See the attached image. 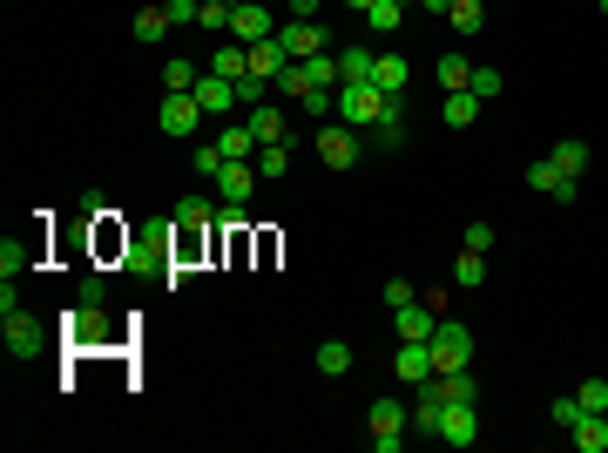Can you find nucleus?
Here are the masks:
<instances>
[{"instance_id": "nucleus-1", "label": "nucleus", "mask_w": 608, "mask_h": 453, "mask_svg": "<svg viewBox=\"0 0 608 453\" xmlns=\"http://www.w3.org/2000/svg\"><path fill=\"white\" fill-rule=\"evenodd\" d=\"M399 109V95H386L379 82H345L338 88V122H352V129H372V122H386Z\"/></svg>"}, {"instance_id": "nucleus-2", "label": "nucleus", "mask_w": 608, "mask_h": 453, "mask_svg": "<svg viewBox=\"0 0 608 453\" xmlns=\"http://www.w3.org/2000/svg\"><path fill=\"white\" fill-rule=\"evenodd\" d=\"M156 129H163L169 142H196V129H203V102H196L190 88H169L163 109H156Z\"/></svg>"}, {"instance_id": "nucleus-3", "label": "nucleus", "mask_w": 608, "mask_h": 453, "mask_svg": "<svg viewBox=\"0 0 608 453\" xmlns=\"http://www.w3.org/2000/svg\"><path fill=\"white\" fill-rule=\"evenodd\" d=\"M426 352H433V372H467L473 366V332L453 325V318H440V332L426 339Z\"/></svg>"}, {"instance_id": "nucleus-4", "label": "nucleus", "mask_w": 608, "mask_h": 453, "mask_svg": "<svg viewBox=\"0 0 608 453\" xmlns=\"http://www.w3.org/2000/svg\"><path fill=\"white\" fill-rule=\"evenodd\" d=\"M318 156H325L332 170H352V163H365V136L352 122H325V129H318Z\"/></svg>"}, {"instance_id": "nucleus-5", "label": "nucleus", "mask_w": 608, "mask_h": 453, "mask_svg": "<svg viewBox=\"0 0 608 453\" xmlns=\"http://www.w3.org/2000/svg\"><path fill=\"white\" fill-rule=\"evenodd\" d=\"M406 426H413V413L399 399H379L372 406V453H399L406 447Z\"/></svg>"}, {"instance_id": "nucleus-6", "label": "nucleus", "mask_w": 608, "mask_h": 453, "mask_svg": "<svg viewBox=\"0 0 608 453\" xmlns=\"http://www.w3.org/2000/svg\"><path fill=\"white\" fill-rule=\"evenodd\" d=\"M277 41H284V55H291V61H304V55H325V48H332L325 21H291V14L277 21Z\"/></svg>"}, {"instance_id": "nucleus-7", "label": "nucleus", "mask_w": 608, "mask_h": 453, "mask_svg": "<svg viewBox=\"0 0 608 453\" xmlns=\"http://www.w3.org/2000/svg\"><path fill=\"white\" fill-rule=\"evenodd\" d=\"M392 332H399V339H413V345H426L433 332H440V305H426V298L399 305V312H392Z\"/></svg>"}, {"instance_id": "nucleus-8", "label": "nucleus", "mask_w": 608, "mask_h": 453, "mask_svg": "<svg viewBox=\"0 0 608 453\" xmlns=\"http://www.w3.org/2000/svg\"><path fill=\"white\" fill-rule=\"evenodd\" d=\"M257 183H264V176H257V163H223V170H217V197H223V210H244Z\"/></svg>"}, {"instance_id": "nucleus-9", "label": "nucleus", "mask_w": 608, "mask_h": 453, "mask_svg": "<svg viewBox=\"0 0 608 453\" xmlns=\"http://www.w3.org/2000/svg\"><path fill=\"white\" fill-rule=\"evenodd\" d=\"M230 34H237L244 48H250V41H271V34H277V14L264 7V0H237V21H230Z\"/></svg>"}, {"instance_id": "nucleus-10", "label": "nucleus", "mask_w": 608, "mask_h": 453, "mask_svg": "<svg viewBox=\"0 0 608 453\" xmlns=\"http://www.w3.org/2000/svg\"><path fill=\"white\" fill-rule=\"evenodd\" d=\"M440 440L446 447H473L480 440V413H473V399H453L440 413Z\"/></svg>"}, {"instance_id": "nucleus-11", "label": "nucleus", "mask_w": 608, "mask_h": 453, "mask_svg": "<svg viewBox=\"0 0 608 453\" xmlns=\"http://www.w3.org/2000/svg\"><path fill=\"white\" fill-rule=\"evenodd\" d=\"M210 75H223V82H244L250 75V48L237 41V34H223L217 48H210Z\"/></svg>"}, {"instance_id": "nucleus-12", "label": "nucleus", "mask_w": 608, "mask_h": 453, "mask_svg": "<svg viewBox=\"0 0 608 453\" xmlns=\"http://www.w3.org/2000/svg\"><path fill=\"white\" fill-rule=\"evenodd\" d=\"M41 345H48V332H41L21 305H14V312H7V352H14V359H34Z\"/></svg>"}, {"instance_id": "nucleus-13", "label": "nucleus", "mask_w": 608, "mask_h": 453, "mask_svg": "<svg viewBox=\"0 0 608 453\" xmlns=\"http://www.w3.org/2000/svg\"><path fill=\"white\" fill-rule=\"evenodd\" d=\"M217 149L230 156V163H257V149H264V142H257L250 122H223V129H217Z\"/></svg>"}, {"instance_id": "nucleus-14", "label": "nucleus", "mask_w": 608, "mask_h": 453, "mask_svg": "<svg viewBox=\"0 0 608 453\" xmlns=\"http://www.w3.org/2000/svg\"><path fill=\"white\" fill-rule=\"evenodd\" d=\"M190 95L203 102V115H230L237 109V82H223V75H210V68H203V82H196Z\"/></svg>"}, {"instance_id": "nucleus-15", "label": "nucleus", "mask_w": 608, "mask_h": 453, "mask_svg": "<svg viewBox=\"0 0 608 453\" xmlns=\"http://www.w3.org/2000/svg\"><path fill=\"white\" fill-rule=\"evenodd\" d=\"M527 190H541L554 203H575V176H561L554 163H527Z\"/></svg>"}, {"instance_id": "nucleus-16", "label": "nucleus", "mask_w": 608, "mask_h": 453, "mask_svg": "<svg viewBox=\"0 0 608 453\" xmlns=\"http://www.w3.org/2000/svg\"><path fill=\"white\" fill-rule=\"evenodd\" d=\"M392 372H399L406 386H426V379H433V352H426V345H413V339H399V359H392Z\"/></svg>"}, {"instance_id": "nucleus-17", "label": "nucleus", "mask_w": 608, "mask_h": 453, "mask_svg": "<svg viewBox=\"0 0 608 453\" xmlns=\"http://www.w3.org/2000/svg\"><path fill=\"white\" fill-rule=\"evenodd\" d=\"M284 68H291V55H284V41H250V75H264V82L277 88V75H284Z\"/></svg>"}, {"instance_id": "nucleus-18", "label": "nucleus", "mask_w": 608, "mask_h": 453, "mask_svg": "<svg viewBox=\"0 0 608 453\" xmlns=\"http://www.w3.org/2000/svg\"><path fill=\"white\" fill-rule=\"evenodd\" d=\"M372 68H379V48H365V41L338 48V75H345V82H372ZM345 82H338V88H345Z\"/></svg>"}, {"instance_id": "nucleus-19", "label": "nucleus", "mask_w": 608, "mask_h": 453, "mask_svg": "<svg viewBox=\"0 0 608 453\" xmlns=\"http://www.w3.org/2000/svg\"><path fill=\"white\" fill-rule=\"evenodd\" d=\"M426 386L440 393V406H453V399H480V379H473V366H467V372H433Z\"/></svg>"}, {"instance_id": "nucleus-20", "label": "nucleus", "mask_w": 608, "mask_h": 453, "mask_svg": "<svg viewBox=\"0 0 608 453\" xmlns=\"http://www.w3.org/2000/svg\"><path fill=\"white\" fill-rule=\"evenodd\" d=\"M480 109H487V102H480L473 88H453V95H446V129H473Z\"/></svg>"}, {"instance_id": "nucleus-21", "label": "nucleus", "mask_w": 608, "mask_h": 453, "mask_svg": "<svg viewBox=\"0 0 608 453\" xmlns=\"http://www.w3.org/2000/svg\"><path fill=\"white\" fill-rule=\"evenodd\" d=\"M169 28H176V21H169V14H163V0H156V7H142L136 21H129V34H136L142 48H156V41H163Z\"/></svg>"}, {"instance_id": "nucleus-22", "label": "nucleus", "mask_w": 608, "mask_h": 453, "mask_svg": "<svg viewBox=\"0 0 608 453\" xmlns=\"http://www.w3.org/2000/svg\"><path fill=\"white\" fill-rule=\"evenodd\" d=\"M575 447L581 453H608V413H581L575 420Z\"/></svg>"}, {"instance_id": "nucleus-23", "label": "nucleus", "mask_w": 608, "mask_h": 453, "mask_svg": "<svg viewBox=\"0 0 608 453\" xmlns=\"http://www.w3.org/2000/svg\"><path fill=\"white\" fill-rule=\"evenodd\" d=\"M548 163H554L561 176H575V183H581V170H588V142H581V136L554 142V156H548Z\"/></svg>"}, {"instance_id": "nucleus-24", "label": "nucleus", "mask_w": 608, "mask_h": 453, "mask_svg": "<svg viewBox=\"0 0 608 453\" xmlns=\"http://www.w3.org/2000/svg\"><path fill=\"white\" fill-rule=\"evenodd\" d=\"M372 82L386 88V95H406V82H413V68H406V55H379V68H372Z\"/></svg>"}, {"instance_id": "nucleus-25", "label": "nucleus", "mask_w": 608, "mask_h": 453, "mask_svg": "<svg viewBox=\"0 0 608 453\" xmlns=\"http://www.w3.org/2000/svg\"><path fill=\"white\" fill-rule=\"evenodd\" d=\"M298 68H304V82H311V88H338V82H345V75H338V55H332V48H325V55H304Z\"/></svg>"}, {"instance_id": "nucleus-26", "label": "nucleus", "mask_w": 608, "mask_h": 453, "mask_svg": "<svg viewBox=\"0 0 608 453\" xmlns=\"http://www.w3.org/2000/svg\"><path fill=\"white\" fill-rule=\"evenodd\" d=\"M244 122L257 129V142H291V136H284V109H271V102H257Z\"/></svg>"}, {"instance_id": "nucleus-27", "label": "nucleus", "mask_w": 608, "mask_h": 453, "mask_svg": "<svg viewBox=\"0 0 608 453\" xmlns=\"http://www.w3.org/2000/svg\"><path fill=\"white\" fill-rule=\"evenodd\" d=\"M318 372H325V379H345V372H352V345L325 339V345H318Z\"/></svg>"}, {"instance_id": "nucleus-28", "label": "nucleus", "mask_w": 608, "mask_h": 453, "mask_svg": "<svg viewBox=\"0 0 608 453\" xmlns=\"http://www.w3.org/2000/svg\"><path fill=\"white\" fill-rule=\"evenodd\" d=\"M453 284H460V291L487 284V251H460V257H453Z\"/></svg>"}, {"instance_id": "nucleus-29", "label": "nucleus", "mask_w": 608, "mask_h": 453, "mask_svg": "<svg viewBox=\"0 0 608 453\" xmlns=\"http://www.w3.org/2000/svg\"><path fill=\"white\" fill-rule=\"evenodd\" d=\"M230 21H237V0H203L196 7V28H210V34H230Z\"/></svg>"}, {"instance_id": "nucleus-30", "label": "nucleus", "mask_w": 608, "mask_h": 453, "mask_svg": "<svg viewBox=\"0 0 608 453\" xmlns=\"http://www.w3.org/2000/svg\"><path fill=\"white\" fill-rule=\"evenodd\" d=\"M284 170H291V142H264V149H257V176H264V183H277Z\"/></svg>"}, {"instance_id": "nucleus-31", "label": "nucleus", "mask_w": 608, "mask_h": 453, "mask_svg": "<svg viewBox=\"0 0 608 453\" xmlns=\"http://www.w3.org/2000/svg\"><path fill=\"white\" fill-rule=\"evenodd\" d=\"M446 21H453V34H467V41H473V34L487 28V7H480V0H453V14H446Z\"/></svg>"}, {"instance_id": "nucleus-32", "label": "nucleus", "mask_w": 608, "mask_h": 453, "mask_svg": "<svg viewBox=\"0 0 608 453\" xmlns=\"http://www.w3.org/2000/svg\"><path fill=\"white\" fill-rule=\"evenodd\" d=\"M440 413H446V406H440V393H433V386H419V406H413V426H419V433H433V440H440Z\"/></svg>"}, {"instance_id": "nucleus-33", "label": "nucleus", "mask_w": 608, "mask_h": 453, "mask_svg": "<svg viewBox=\"0 0 608 453\" xmlns=\"http://www.w3.org/2000/svg\"><path fill=\"white\" fill-rule=\"evenodd\" d=\"M196 82H203V68H196L190 55H169L163 61V88H196Z\"/></svg>"}, {"instance_id": "nucleus-34", "label": "nucleus", "mask_w": 608, "mask_h": 453, "mask_svg": "<svg viewBox=\"0 0 608 453\" xmlns=\"http://www.w3.org/2000/svg\"><path fill=\"white\" fill-rule=\"evenodd\" d=\"M406 142V122H399V109L386 115V122H372V136H365V149H399Z\"/></svg>"}, {"instance_id": "nucleus-35", "label": "nucleus", "mask_w": 608, "mask_h": 453, "mask_svg": "<svg viewBox=\"0 0 608 453\" xmlns=\"http://www.w3.org/2000/svg\"><path fill=\"white\" fill-rule=\"evenodd\" d=\"M399 21H406V7H399V0H379V7L365 14V28H372V34H399Z\"/></svg>"}, {"instance_id": "nucleus-36", "label": "nucleus", "mask_w": 608, "mask_h": 453, "mask_svg": "<svg viewBox=\"0 0 608 453\" xmlns=\"http://www.w3.org/2000/svg\"><path fill=\"white\" fill-rule=\"evenodd\" d=\"M210 217H217V210H210L203 197H183V203H176V230H203Z\"/></svg>"}, {"instance_id": "nucleus-37", "label": "nucleus", "mask_w": 608, "mask_h": 453, "mask_svg": "<svg viewBox=\"0 0 608 453\" xmlns=\"http://www.w3.org/2000/svg\"><path fill=\"white\" fill-rule=\"evenodd\" d=\"M467 75H473L467 55H440V88H446V95H453V88H467Z\"/></svg>"}, {"instance_id": "nucleus-38", "label": "nucleus", "mask_w": 608, "mask_h": 453, "mask_svg": "<svg viewBox=\"0 0 608 453\" xmlns=\"http://www.w3.org/2000/svg\"><path fill=\"white\" fill-rule=\"evenodd\" d=\"M277 88L264 82V75H244V82H237V109H257V102H271Z\"/></svg>"}, {"instance_id": "nucleus-39", "label": "nucleus", "mask_w": 608, "mask_h": 453, "mask_svg": "<svg viewBox=\"0 0 608 453\" xmlns=\"http://www.w3.org/2000/svg\"><path fill=\"white\" fill-rule=\"evenodd\" d=\"M575 399H581V413H608V379H581Z\"/></svg>"}, {"instance_id": "nucleus-40", "label": "nucleus", "mask_w": 608, "mask_h": 453, "mask_svg": "<svg viewBox=\"0 0 608 453\" xmlns=\"http://www.w3.org/2000/svg\"><path fill=\"white\" fill-rule=\"evenodd\" d=\"M223 163H230V156H223L217 142H196V156H190V170H196V176H217Z\"/></svg>"}, {"instance_id": "nucleus-41", "label": "nucleus", "mask_w": 608, "mask_h": 453, "mask_svg": "<svg viewBox=\"0 0 608 453\" xmlns=\"http://www.w3.org/2000/svg\"><path fill=\"white\" fill-rule=\"evenodd\" d=\"M467 88L480 95V102H494V95H500V68H487V61H480V68L467 75Z\"/></svg>"}, {"instance_id": "nucleus-42", "label": "nucleus", "mask_w": 608, "mask_h": 453, "mask_svg": "<svg viewBox=\"0 0 608 453\" xmlns=\"http://www.w3.org/2000/svg\"><path fill=\"white\" fill-rule=\"evenodd\" d=\"M28 257H34V244H14V237H7V244H0V271L14 278V271H28Z\"/></svg>"}, {"instance_id": "nucleus-43", "label": "nucleus", "mask_w": 608, "mask_h": 453, "mask_svg": "<svg viewBox=\"0 0 608 453\" xmlns=\"http://www.w3.org/2000/svg\"><path fill=\"white\" fill-rule=\"evenodd\" d=\"M575 420H581V399L561 393V399H554V426H561V433H575Z\"/></svg>"}, {"instance_id": "nucleus-44", "label": "nucleus", "mask_w": 608, "mask_h": 453, "mask_svg": "<svg viewBox=\"0 0 608 453\" xmlns=\"http://www.w3.org/2000/svg\"><path fill=\"white\" fill-rule=\"evenodd\" d=\"M304 88H311V82H304V68H298V61H291V68L277 75V95H291V102H304Z\"/></svg>"}, {"instance_id": "nucleus-45", "label": "nucleus", "mask_w": 608, "mask_h": 453, "mask_svg": "<svg viewBox=\"0 0 608 453\" xmlns=\"http://www.w3.org/2000/svg\"><path fill=\"white\" fill-rule=\"evenodd\" d=\"M494 244H500L494 224H467V251H494Z\"/></svg>"}, {"instance_id": "nucleus-46", "label": "nucleus", "mask_w": 608, "mask_h": 453, "mask_svg": "<svg viewBox=\"0 0 608 453\" xmlns=\"http://www.w3.org/2000/svg\"><path fill=\"white\" fill-rule=\"evenodd\" d=\"M196 7H203V0H163V14L176 21V28H190V21H196Z\"/></svg>"}, {"instance_id": "nucleus-47", "label": "nucleus", "mask_w": 608, "mask_h": 453, "mask_svg": "<svg viewBox=\"0 0 608 453\" xmlns=\"http://www.w3.org/2000/svg\"><path fill=\"white\" fill-rule=\"evenodd\" d=\"M284 14H291V21H318V14H325V0H284Z\"/></svg>"}, {"instance_id": "nucleus-48", "label": "nucleus", "mask_w": 608, "mask_h": 453, "mask_svg": "<svg viewBox=\"0 0 608 453\" xmlns=\"http://www.w3.org/2000/svg\"><path fill=\"white\" fill-rule=\"evenodd\" d=\"M413 298H419V291H413L406 278H392V284H386V305H392V312H399V305H413Z\"/></svg>"}, {"instance_id": "nucleus-49", "label": "nucleus", "mask_w": 608, "mask_h": 453, "mask_svg": "<svg viewBox=\"0 0 608 453\" xmlns=\"http://www.w3.org/2000/svg\"><path fill=\"white\" fill-rule=\"evenodd\" d=\"M102 298H109V284H102L95 271H88V278H82V305H102Z\"/></svg>"}, {"instance_id": "nucleus-50", "label": "nucleus", "mask_w": 608, "mask_h": 453, "mask_svg": "<svg viewBox=\"0 0 608 453\" xmlns=\"http://www.w3.org/2000/svg\"><path fill=\"white\" fill-rule=\"evenodd\" d=\"M419 7H426V14H453V0H419Z\"/></svg>"}, {"instance_id": "nucleus-51", "label": "nucleus", "mask_w": 608, "mask_h": 453, "mask_svg": "<svg viewBox=\"0 0 608 453\" xmlns=\"http://www.w3.org/2000/svg\"><path fill=\"white\" fill-rule=\"evenodd\" d=\"M338 7H359V14H372V7H379V0H338Z\"/></svg>"}, {"instance_id": "nucleus-52", "label": "nucleus", "mask_w": 608, "mask_h": 453, "mask_svg": "<svg viewBox=\"0 0 608 453\" xmlns=\"http://www.w3.org/2000/svg\"><path fill=\"white\" fill-rule=\"evenodd\" d=\"M399 7H419V0H399Z\"/></svg>"}, {"instance_id": "nucleus-53", "label": "nucleus", "mask_w": 608, "mask_h": 453, "mask_svg": "<svg viewBox=\"0 0 608 453\" xmlns=\"http://www.w3.org/2000/svg\"><path fill=\"white\" fill-rule=\"evenodd\" d=\"M602 14H608V0H602Z\"/></svg>"}]
</instances>
